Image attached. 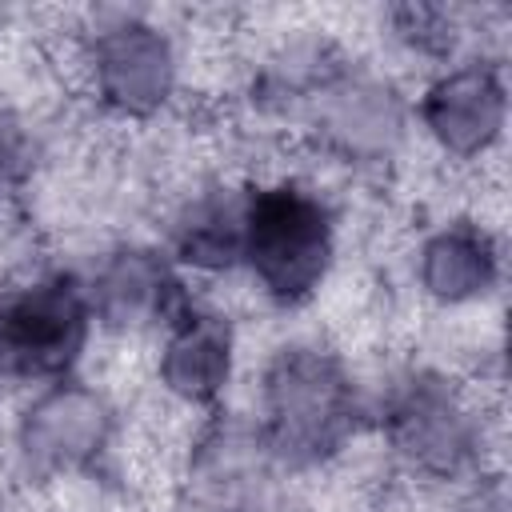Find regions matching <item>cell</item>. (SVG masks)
Returning a JSON list of instances; mask_svg holds the SVG:
<instances>
[{
	"instance_id": "cell-1",
	"label": "cell",
	"mask_w": 512,
	"mask_h": 512,
	"mask_svg": "<svg viewBox=\"0 0 512 512\" xmlns=\"http://www.w3.org/2000/svg\"><path fill=\"white\" fill-rule=\"evenodd\" d=\"M336 252V224L328 204L296 184L276 180L244 192V248L240 264L276 304L308 300L328 276Z\"/></svg>"
},
{
	"instance_id": "cell-2",
	"label": "cell",
	"mask_w": 512,
	"mask_h": 512,
	"mask_svg": "<svg viewBox=\"0 0 512 512\" xmlns=\"http://www.w3.org/2000/svg\"><path fill=\"white\" fill-rule=\"evenodd\" d=\"M268 448L284 460H320L356 424V392L344 368L320 348H284L260 388Z\"/></svg>"
},
{
	"instance_id": "cell-3",
	"label": "cell",
	"mask_w": 512,
	"mask_h": 512,
	"mask_svg": "<svg viewBox=\"0 0 512 512\" xmlns=\"http://www.w3.org/2000/svg\"><path fill=\"white\" fill-rule=\"evenodd\" d=\"M92 328L88 288L72 276H40L0 300V380L60 384Z\"/></svg>"
},
{
	"instance_id": "cell-4",
	"label": "cell",
	"mask_w": 512,
	"mask_h": 512,
	"mask_svg": "<svg viewBox=\"0 0 512 512\" xmlns=\"http://www.w3.org/2000/svg\"><path fill=\"white\" fill-rule=\"evenodd\" d=\"M392 448L428 476H460L480 456V428L464 400L436 376H416L388 408Z\"/></svg>"
},
{
	"instance_id": "cell-5",
	"label": "cell",
	"mask_w": 512,
	"mask_h": 512,
	"mask_svg": "<svg viewBox=\"0 0 512 512\" xmlns=\"http://www.w3.org/2000/svg\"><path fill=\"white\" fill-rule=\"evenodd\" d=\"M88 68L96 96L124 116L156 112L176 84V52L168 36L148 20H132V16L96 32Z\"/></svg>"
},
{
	"instance_id": "cell-6",
	"label": "cell",
	"mask_w": 512,
	"mask_h": 512,
	"mask_svg": "<svg viewBox=\"0 0 512 512\" xmlns=\"http://www.w3.org/2000/svg\"><path fill=\"white\" fill-rule=\"evenodd\" d=\"M420 120L448 156L468 160L488 152L508 120V88L500 68L480 60L448 68L424 88Z\"/></svg>"
},
{
	"instance_id": "cell-7",
	"label": "cell",
	"mask_w": 512,
	"mask_h": 512,
	"mask_svg": "<svg viewBox=\"0 0 512 512\" xmlns=\"http://www.w3.org/2000/svg\"><path fill=\"white\" fill-rule=\"evenodd\" d=\"M108 428L112 420H108L104 400L84 384L60 380L28 408L20 444L32 464L64 472V468L92 464L100 448L108 444Z\"/></svg>"
},
{
	"instance_id": "cell-8",
	"label": "cell",
	"mask_w": 512,
	"mask_h": 512,
	"mask_svg": "<svg viewBox=\"0 0 512 512\" xmlns=\"http://www.w3.org/2000/svg\"><path fill=\"white\" fill-rule=\"evenodd\" d=\"M92 320H104L112 328H136V324H172L192 304L180 288V280L168 272V264L152 252H120L112 256L100 276L88 288Z\"/></svg>"
},
{
	"instance_id": "cell-9",
	"label": "cell",
	"mask_w": 512,
	"mask_h": 512,
	"mask_svg": "<svg viewBox=\"0 0 512 512\" xmlns=\"http://www.w3.org/2000/svg\"><path fill=\"white\" fill-rule=\"evenodd\" d=\"M232 376V332L220 316L188 308L168 324L160 380L188 404H212Z\"/></svg>"
},
{
	"instance_id": "cell-10",
	"label": "cell",
	"mask_w": 512,
	"mask_h": 512,
	"mask_svg": "<svg viewBox=\"0 0 512 512\" xmlns=\"http://www.w3.org/2000/svg\"><path fill=\"white\" fill-rule=\"evenodd\" d=\"M500 252L480 224H448L420 248V284L444 304H468L496 288Z\"/></svg>"
},
{
	"instance_id": "cell-11",
	"label": "cell",
	"mask_w": 512,
	"mask_h": 512,
	"mask_svg": "<svg viewBox=\"0 0 512 512\" xmlns=\"http://www.w3.org/2000/svg\"><path fill=\"white\" fill-rule=\"evenodd\" d=\"M240 248H244V196L200 200L176 232V260L200 272H220L240 264Z\"/></svg>"
},
{
	"instance_id": "cell-12",
	"label": "cell",
	"mask_w": 512,
	"mask_h": 512,
	"mask_svg": "<svg viewBox=\"0 0 512 512\" xmlns=\"http://www.w3.org/2000/svg\"><path fill=\"white\" fill-rule=\"evenodd\" d=\"M320 128L332 132L348 152L352 148H380L396 128V104L376 84H340L328 92V108L320 112Z\"/></svg>"
},
{
	"instance_id": "cell-13",
	"label": "cell",
	"mask_w": 512,
	"mask_h": 512,
	"mask_svg": "<svg viewBox=\"0 0 512 512\" xmlns=\"http://www.w3.org/2000/svg\"><path fill=\"white\" fill-rule=\"evenodd\" d=\"M32 168V144L16 116L0 112V200H8Z\"/></svg>"
},
{
	"instance_id": "cell-14",
	"label": "cell",
	"mask_w": 512,
	"mask_h": 512,
	"mask_svg": "<svg viewBox=\"0 0 512 512\" xmlns=\"http://www.w3.org/2000/svg\"><path fill=\"white\" fill-rule=\"evenodd\" d=\"M464 512H508V504L500 492H480V500H472Z\"/></svg>"
}]
</instances>
